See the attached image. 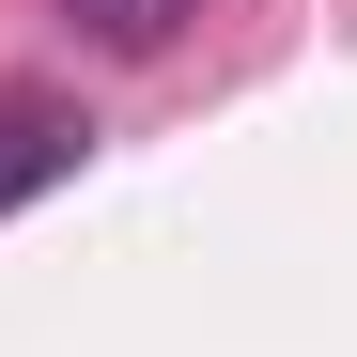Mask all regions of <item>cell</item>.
<instances>
[{"label":"cell","mask_w":357,"mask_h":357,"mask_svg":"<svg viewBox=\"0 0 357 357\" xmlns=\"http://www.w3.org/2000/svg\"><path fill=\"white\" fill-rule=\"evenodd\" d=\"M78 155H93V125H78L63 93H0V218H16V202H47Z\"/></svg>","instance_id":"cell-1"},{"label":"cell","mask_w":357,"mask_h":357,"mask_svg":"<svg viewBox=\"0 0 357 357\" xmlns=\"http://www.w3.org/2000/svg\"><path fill=\"white\" fill-rule=\"evenodd\" d=\"M63 16H78V31L109 47V63H155V47H171V31H187V16H202V0H63Z\"/></svg>","instance_id":"cell-2"}]
</instances>
